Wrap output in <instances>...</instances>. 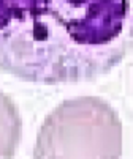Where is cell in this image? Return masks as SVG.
Segmentation results:
<instances>
[{"mask_svg":"<svg viewBox=\"0 0 133 159\" xmlns=\"http://www.w3.org/2000/svg\"><path fill=\"white\" fill-rule=\"evenodd\" d=\"M133 51V0H0V71L60 85L109 74Z\"/></svg>","mask_w":133,"mask_h":159,"instance_id":"cell-1","label":"cell"},{"mask_svg":"<svg viewBox=\"0 0 133 159\" xmlns=\"http://www.w3.org/2000/svg\"><path fill=\"white\" fill-rule=\"evenodd\" d=\"M122 156V123L114 107L98 96L60 102L37 134V159H117Z\"/></svg>","mask_w":133,"mask_h":159,"instance_id":"cell-2","label":"cell"},{"mask_svg":"<svg viewBox=\"0 0 133 159\" xmlns=\"http://www.w3.org/2000/svg\"><path fill=\"white\" fill-rule=\"evenodd\" d=\"M22 137V118L14 101L0 90V159L14 156Z\"/></svg>","mask_w":133,"mask_h":159,"instance_id":"cell-3","label":"cell"}]
</instances>
